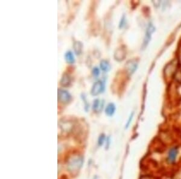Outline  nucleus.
Listing matches in <instances>:
<instances>
[{"instance_id":"nucleus-1","label":"nucleus","mask_w":181,"mask_h":179,"mask_svg":"<svg viewBox=\"0 0 181 179\" xmlns=\"http://www.w3.org/2000/svg\"><path fill=\"white\" fill-rule=\"evenodd\" d=\"M83 157L81 155H75L70 157L67 162V170L70 172L75 174L81 169L83 164Z\"/></svg>"},{"instance_id":"nucleus-2","label":"nucleus","mask_w":181,"mask_h":179,"mask_svg":"<svg viewBox=\"0 0 181 179\" xmlns=\"http://www.w3.org/2000/svg\"><path fill=\"white\" fill-rule=\"evenodd\" d=\"M179 154V148L178 146L174 145L170 147L166 155L165 161L168 165H173L177 162Z\"/></svg>"},{"instance_id":"nucleus-3","label":"nucleus","mask_w":181,"mask_h":179,"mask_svg":"<svg viewBox=\"0 0 181 179\" xmlns=\"http://www.w3.org/2000/svg\"><path fill=\"white\" fill-rule=\"evenodd\" d=\"M57 98L60 103L62 104H68L71 101L72 96L68 91L63 89H58Z\"/></svg>"},{"instance_id":"nucleus-4","label":"nucleus","mask_w":181,"mask_h":179,"mask_svg":"<svg viewBox=\"0 0 181 179\" xmlns=\"http://www.w3.org/2000/svg\"><path fill=\"white\" fill-rule=\"evenodd\" d=\"M104 89V85L102 81L95 82L90 90V94L92 96H97L102 93Z\"/></svg>"},{"instance_id":"nucleus-5","label":"nucleus","mask_w":181,"mask_h":179,"mask_svg":"<svg viewBox=\"0 0 181 179\" xmlns=\"http://www.w3.org/2000/svg\"><path fill=\"white\" fill-rule=\"evenodd\" d=\"M138 62L136 59L129 60L125 65V69L129 75L133 74L135 71L137 70Z\"/></svg>"},{"instance_id":"nucleus-6","label":"nucleus","mask_w":181,"mask_h":179,"mask_svg":"<svg viewBox=\"0 0 181 179\" xmlns=\"http://www.w3.org/2000/svg\"><path fill=\"white\" fill-rule=\"evenodd\" d=\"M155 28L152 24H149L147 26L146 32H145V35L144 40V42L143 45V47L144 48L147 47V45L149 43L150 40L151 39V36L152 33L155 32Z\"/></svg>"},{"instance_id":"nucleus-7","label":"nucleus","mask_w":181,"mask_h":179,"mask_svg":"<svg viewBox=\"0 0 181 179\" xmlns=\"http://www.w3.org/2000/svg\"><path fill=\"white\" fill-rule=\"evenodd\" d=\"M126 55V51L123 47H121L116 50L114 53V58L117 61L120 62L124 59Z\"/></svg>"},{"instance_id":"nucleus-8","label":"nucleus","mask_w":181,"mask_h":179,"mask_svg":"<svg viewBox=\"0 0 181 179\" xmlns=\"http://www.w3.org/2000/svg\"><path fill=\"white\" fill-rule=\"evenodd\" d=\"M104 100H101L100 99H95L92 104V109L93 110L96 112V113H98V112H101L103 110V106H104Z\"/></svg>"},{"instance_id":"nucleus-9","label":"nucleus","mask_w":181,"mask_h":179,"mask_svg":"<svg viewBox=\"0 0 181 179\" xmlns=\"http://www.w3.org/2000/svg\"><path fill=\"white\" fill-rule=\"evenodd\" d=\"M71 83V78L69 74L67 73L63 74L61 79L60 81V85L62 87L66 88L70 85Z\"/></svg>"},{"instance_id":"nucleus-10","label":"nucleus","mask_w":181,"mask_h":179,"mask_svg":"<svg viewBox=\"0 0 181 179\" xmlns=\"http://www.w3.org/2000/svg\"><path fill=\"white\" fill-rule=\"evenodd\" d=\"M116 110V106L114 103H109L105 109V113L108 116H112Z\"/></svg>"},{"instance_id":"nucleus-11","label":"nucleus","mask_w":181,"mask_h":179,"mask_svg":"<svg viewBox=\"0 0 181 179\" xmlns=\"http://www.w3.org/2000/svg\"><path fill=\"white\" fill-rule=\"evenodd\" d=\"M59 126L61 128V129L63 131H71L73 127V124L71 123V122L69 121H60V124H59Z\"/></svg>"},{"instance_id":"nucleus-12","label":"nucleus","mask_w":181,"mask_h":179,"mask_svg":"<svg viewBox=\"0 0 181 179\" xmlns=\"http://www.w3.org/2000/svg\"><path fill=\"white\" fill-rule=\"evenodd\" d=\"M83 45L80 41H75L73 44V48L74 50V53L77 55H80L82 53L83 50Z\"/></svg>"},{"instance_id":"nucleus-13","label":"nucleus","mask_w":181,"mask_h":179,"mask_svg":"<svg viewBox=\"0 0 181 179\" xmlns=\"http://www.w3.org/2000/svg\"><path fill=\"white\" fill-rule=\"evenodd\" d=\"M64 57L67 63L69 64H73L75 62V57L74 54L71 51H68V52L65 53Z\"/></svg>"},{"instance_id":"nucleus-14","label":"nucleus","mask_w":181,"mask_h":179,"mask_svg":"<svg viewBox=\"0 0 181 179\" xmlns=\"http://www.w3.org/2000/svg\"><path fill=\"white\" fill-rule=\"evenodd\" d=\"M100 66L101 69L104 72H108L111 69V66L110 64L106 60H101V62L100 63Z\"/></svg>"},{"instance_id":"nucleus-15","label":"nucleus","mask_w":181,"mask_h":179,"mask_svg":"<svg viewBox=\"0 0 181 179\" xmlns=\"http://www.w3.org/2000/svg\"><path fill=\"white\" fill-rule=\"evenodd\" d=\"M106 142V137L104 134H101L98 138V146H102Z\"/></svg>"},{"instance_id":"nucleus-16","label":"nucleus","mask_w":181,"mask_h":179,"mask_svg":"<svg viewBox=\"0 0 181 179\" xmlns=\"http://www.w3.org/2000/svg\"><path fill=\"white\" fill-rule=\"evenodd\" d=\"M133 116H134V112H132V113L130 114L129 118H128V120L127 121V122H126V126H125V128L126 129H128V128L129 127V126L130 125V124H131L132 122V120H133Z\"/></svg>"},{"instance_id":"nucleus-17","label":"nucleus","mask_w":181,"mask_h":179,"mask_svg":"<svg viewBox=\"0 0 181 179\" xmlns=\"http://www.w3.org/2000/svg\"><path fill=\"white\" fill-rule=\"evenodd\" d=\"M126 22V18L125 15H124L121 18V20L120 21V24H119V27L120 28H122L125 26Z\"/></svg>"},{"instance_id":"nucleus-18","label":"nucleus","mask_w":181,"mask_h":179,"mask_svg":"<svg viewBox=\"0 0 181 179\" xmlns=\"http://www.w3.org/2000/svg\"><path fill=\"white\" fill-rule=\"evenodd\" d=\"M174 77L178 82L181 83V70H178L177 72L174 74Z\"/></svg>"},{"instance_id":"nucleus-19","label":"nucleus","mask_w":181,"mask_h":179,"mask_svg":"<svg viewBox=\"0 0 181 179\" xmlns=\"http://www.w3.org/2000/svg\"><path fill=\"white\" fill-rule=\"evenodd\" d=\"M92 75L95 77H98L100 75V69L98 67H95L93 68L92 70Z\"/></svg>"},{"instance_id":"nucleus-20","label":"nucleus","mask_w":181,"mask_h":179,"mask_svg":"<svg viewBox=\"0 0 181 179\" xmlns=\"http://www.w3.org/2000/svg\"><path fill=\"white\" fill-rule=\"evenodd\" d=\"M82 98L83 99V101L85 102V109H86V110H87V109H89V104L87 103V101L86 96H85V95H84V94H82Z\"/></svg>"}]
</instances>
